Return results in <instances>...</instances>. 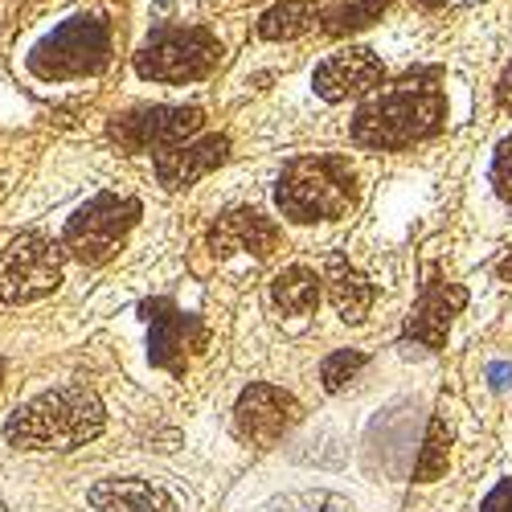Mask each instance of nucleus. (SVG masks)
<instances>
[{
	"label": "nucleus",
	"instance_id": "bb28decb",
	"mask_svg": "<svg viewBox=\"0 0 512 512\" xmlns=\"http://www.w3.org/2000/svg\"><path fill=\"white\" fill-rule=\"evenodd\" d=\"M496 275H500V279H504V283H512V254H508V259H504V263H500V267H496Z\"/></svg>",
	"mask_w": 512,
	"mask_h": 512
},
{
	"label": "nucleus",
	"instance_id": "9d476101",
	"mask_svg": "<svg viewBox=\"0 0 512 512\" xmlns=\"http://www.w3.org/2000/svg\"><path fill=\"white\" fill-rule=\"evenodd\" d=\"M300 418H304V410L287 390L267 386V381H250V386L238 394V402H234V435L242 443H250V447L267 451Z\"/></svg>",
	"mask_w": 512,
	"mask_h": 512
},
{
	"label": "nucleus",
	"instance_id": "423d86ee",
	"mask_svg": "<svg viewBox=\"0 0 512 512\" xmlns=\"http://www.w3.org/2000/svg\"><path fill=\"white\" fill-rule=\"evenodd\" d=\"M66 250L46 234H17L0 250V300L5 304H33L46 300L62 283Z\"/></svg>",
	"mask_w": 512,
	"mask_h": 512
},
{
	"label": "nucleus",
	"instance_id": "4be33fe9",
	"mask_svg": "<svg viewBox=\"0 0 512 512\" xmlns=\"http://www.w3.org/2000/svg\"><path fill=\"white\" fill-rule=\"evenodd\" d=\"M340 504H349V500H340L332 492H295V496L275 500L279 512H320V508H340Z\"/></svg>",
	"mask_w": 512,
	"mask_h": 512
},
{
	"label": "nucleus",
	"instance_id": "aec40b11",
	"mask_svg": "<svg viewBox=\"0 0 512 512\" xmlns=\"http://www.w3.org/2000/svg\"><path fill=\"white\" fill-rule=\"evenodd\" d=\"M386 5H390V0H349V5L324 13V33H332V37L357 33V29L373 25L381 13H386Z\"/></svg>",
	"mask_w": 512,
	"mask_h": 512
},
{
	"label": "nucleus",
	"instance_id": "1a4fd4ad",
	"mask_svg": "<svg viewBox=\"0 0 512 512\" xmlns=\"http://www.w3.org/2000/svg\"><path fill=\"white\" fill-rule=\"evenodd\" d=\"M140 316L148 320V361L173 377H185L189 369V353H201L205 349V324L189 312H181L173 300H144L140 304Z\"/></svg>",
	"mask_w": 512,
	"mask_h": 512
},
{
	"label": "nucleus",
	"instance_id": "c85d7f7f",
	"mask_svg": "<svg viewBox=\"0 0 512 512\" xmlns=\"http://www.w3.org/2000/svg\"><path fill=\"white\" fill-rule=\"evenodd\" d=\"M0 386H5V361H0Z\"/></svg>",
	"mask_w": 512,
	"mask_h": 512
},
{
	"label": "nucleus",
	"instance_id": "5701e85b",
	"mask_svg": "<svg viewBox=\"0 0 512 512\" xmlns=\"http://www.w3.org/2000/svg\"><path fill=\"white\" fill-rule=\"evenodd\" d=\"M492 185H496L500 201L512 205V136L500 140V148H496V160H492Z\"/></svg>",
	"mask_w": 512,
	"mask_h": 512
},
{
	"label": "nucleus",
	"instance_id": "39448f33",
	"mask_svg": "<svg viewBox=\"0 0 512 512\" xmlns=\"http://www.w3.org/2000/svg\"><path fill=\"white\" fill-rule=\"evenodd\" d=\"M144 205L136 197H119V193H95L87 205L74 209V218L62 230V250L70 259L87 263V267H103L115 259V250L123 246V238L136 230Z\"/></svg>",
	"mask_w": 512,
	"mask_h": 512
},
{
	"label": "nucleus",
	"instance_id": "412c9836",
	"mask_svg": "<svg viewBox=\"0 0 512 512\" xmlns=\"http://www.w3.org/2000/svg\"><path fill=\"white\" fill-rule=\"evenodd\" d=\"M365 365H369V353H365V349H336V353H328L324 365H320L324 390H328V394H340Z\"/></svg>",
	"mask_w": 512,
	"mask_h": 512
},
{
	"label": "nucleus",
	"instance_id": "2eb2a0df",
	"mask_svg": "<svg viewBox=\"0 0 512 512\" xmlns=\"http://www.w3.org/2000/svg\"><path fill=\"white\" fill-rule=\"evenodd\" d=\"M328 300H332V308H336V316L345 320V324H361L365 316H369V308H373V300H377V291H373V283L345 259V254H328Z\"/></svg>",
	"mask_w": 512,
	"mask_h": 512
},
{
	"label": "nucleus",
	"instance_id": "7ed1b4c3",
	"mask_svg": "<svg viewBox=\"0 0 512 512\" xmlns=\"http://www.w3.org/2000/svg\"><path fill=\"white\" fill-rule=\"evenodd\" d=\"M275 205L287 222H336L357 205V173L349 156H300L275 181Z\"/></svg>",
	"mask_w": 512,
	"mask_h": 512
},
{
	"label": "nucleus",
	"instance_id": "f03ea898",
	"mask_svg": "<svg viewBox=\"0 0 512 512\" xmlns=\"http://www.w3.org/2000/svg\"><path fill=\"white\" fill-rule=\"evenodd\" d=\"M447 127V99L435 82L406 78L394 91H377L353 119V140L373 152H398L431 140Z\"/></svg>",
	"mask_w": 512,
	"mask_h": 512
},
{
	"label": "nucleus",
	"instance_id": "6e6552de",
	"mask_svg": "<svg viewBox=\"0 0 512 512\" xmlns=\"http://www.w3.org/2000/svg\"><path fill=\"white\" fill-rule=\"evenodd\" d=\"M205 127L201 107H136L107 123V136L127 152H164L193 140Z\"/></svg>",
	"mask_w": 512,
	"mask_h": 512
},
{
	"label": "nucleus",
	"instance_id": "ddd939ff",
	"mask_svg": "<svg viewBox=\"0 0 512 512\" xmlns=\"http://www.w3.org/2000/svg\"><path fill=\"white\" fill-rule=\"evenodd\" d=\"M283 242V230L263 218L259 209H250V205H238L230 213H222L218 222L209 226V254L213 259H230V254H254V259H271V254L279 250Z\"/></svg>",
	"mask_w": 512,
	"mask_h": 512
},
{
	"label": "nucleus",
	"instance_id": "20e7f679",
	"mask_svg": "<svg viewBox=\"0 0 512 512\" xmlns=\"http://www.w3.org/2000/svg\"><path fill=\"white\" fill-rule=\"evenodd\" d=\"M107 62H111V29L99 17L62 21L50 37H41L29 54V70L41 82L91 78V74L107 70Z\"/></svg>",
	"mask_w": 512,
	"mask_h": 512
},
{
	"label": "nucleus",
	"instance_id": "f3484780",
	"mask_svg": "<svg viewBox=\"0 0 512 512\" xmlns=\"http://www.w3.org/2000/svg\"><path fill=\"white\" fill-rule=\"evenodd\" d=\"M320 304V275L312 267H283L271 279V308L279 316H308Z\"/></svg>",
	"mask_w": 512,
	"mask_h": 512
},
{
	"label": "nucleus",
	"instance_id": "a211bd4d",
	"mask_svg": "<svg viewBox=\"0 0 512 512\" xmlns=\"http://www.w3.org/2000/svg\"><path fill=\"white\" fill-rule=\"evenodd\" d=\"M316 21H324V5H320V0H283V5H275V9H267L259 17V37H267V41H291V37L308 33Z\"/></svg>",
	"mask_w": 512,
	"mask_h": 512
},
{
	"label": "nucleus",
	"instance_id": "6ab92c4d",
	"mask_svg": "<svg viewBox=\"0 0 512 512\" xmlns=\"http://www.w3.org/2000/svg\"><path fill=\"white\" fill-rule=\"evenodd\" d=\"M447 455H451V431H447V418L435 414L431 426H426V439L414 463V484H431L447 472Z\"/></svg>",
	"mask_w": 512,
	"mask_h": 512
},
{
	"label": "nucleus",
	"instance_id": "393cba45",
	"mask_svg": "<svg viewBox=\"0 0 512 512\" xmlns=\"http://www.w3.org/2000/svg\"><path fill=\"white\" fill-rule=\"evenodd\" d=\"M496 103H500V111H504V115H512V62H508V70L500 74V87H496Z\"/></svg>",
	"mask_w": 512,
	"mask_h": 512
},
{
	"label": "nucleus",
	"instance_id": "b1692460",
	"mask_svg": "<svg viewBox=\"0 0 512 512\" xmlns=\"http://www.w3.org/2000/svg\"><path fill=\"white\" fill-rule=\"evenodd\" d=\"M480 512H512V480H500V484L484 496Z\"/></svg>",
	"mask_w": 512,
	"mask_h": 512
},
{
	"label": "nucleus",
	"instance_id": "cd10ccee",
	"mask_svg": "<svg viewBox=\"0 0 512 512\" xmlns=\"http://www.w3.org/2000/svg\"><path fill=\"white\" fill-rule=\"evenodd\" d=\"M418 5H422V9H439V5H443V0H418Z\"/></svg>",
	"mask_w": 512,
	"mask_h": 512
},
{
	"label": "nucleus",
	"instance_id": "f257e3e1",
	"mask_svg": "<svg viewBox=\"0 0 512 512\" xmlns=\"http://www.w3.org/2000/svg\"><path fill=\"white\" fill-rule=\"evenodd\" d=\"M107 410L91 386H58L17 406L5 422V439L17 451H74L103 435Z\"/></svg>",
	"mask_w": 512,
	"mask_h": 512
},
{
	"label": "nucleus",
	"instance_id": "dca6fc26",
	"mask_svg": "<svg viewBox=\"0 0 512 512\" xmlns=\"http://www.w3.org/2000/svg\"><path fill=\"white\" fill-rule=\"evenodd\" d=\"M87 496L99 512H177L173 496L148 480H99Z\"/></svg>",
	"mask_w": 512,
	"mask_h": 512
},
{
	"label": "nucleus",
	"instance_id": "9b49d317",
	"mask_svg": "<svg viewBox=\"0 0 512 512\" xmlns=\"http://www.w3.org/2000/svg\"><path fill=\"white\" fill-rule=\"evenodd\" d=\"M467 308V287L459 283H447L443 271L431 263L426 267V283L418 291V304L410 308L406 316V340L422 349H443L447 345V332H451V320Z\"/></svg>",
	"mask_w": 512,
	"mask_h": 512
},
{
	"label": "nucleus",
	"instance_id": "a878e982",
	"mask_svg": "<svg viewBox=\"0 0 512 512\" xmlns=\"http://www.w3.org/2000/svg\"><path fill=\"white\" fill-rule=\"evenodd\" d=\"M488 381H492V390H508L512 386V365H488Z\"/></svg>",
	"mask_w": 512,
	"mask_h": 512
},
{
	"label": "nucleus",
	"instance_id": "c756f323",
	"mask_svg": "<svg viewBox=\"0 0 512 512\" xmlns=\"http://www.w3.org/2000/svg\"><path fill=\"white\" fill-rule=\"evenodd\" d=\"M0 512H5V500H0Z\"/></svg>",
	"mask_w": 512,
	"mask_h": 512
},
{
	"label": "nucleus",
	"instance_id": "f8f14e48",
	"mask_svg": "<svg viewBox=\"0 0 512 512\" xmlns=\"http://www.w3.org/2000/svg\"><path fill=\"white\" fill-rule=\"evenodd\" d=\"M386 82V66L381 58L365 46H349L332 58H324L312 74V87L324 103H345V99H361L369 91H377Z\"/></svg>",
	"mask_w": 512,
	"mask_h": 512
},
{
	"label": "nucleus",
	"instance_id": "0eeeda50",
	"mask_svg": "<svg viewBox=\"0 0 512 512\" xmlns=\"http://www.w3.org/2000/svg\"><path fill=\"white\" fill-rule=\"evenodd\" d=\"M222 58L218 37L205 29H160L136 54V74L148 82H197Z\"/></svg>",
	"mask_w": 512,
	"mask_h": 512
},
{
	"label": "nucleus",
	"instance_id": "4468645a",
	"mask_svg": "<svg viewBox=\"0 0 512 512\" xmlns=\"http://www.w3.org/2000/svg\"><path fill=\"white\" fill-rule=\"evenodd\" d=\"M230 160V140L226 136H201V140H185L177 148H164L152 156V168L164 189H189L201 177H209L213 168H222Z\"/></svg>",
	"mask_w": 512,
	"mask_h": 512
}]
</instances>
